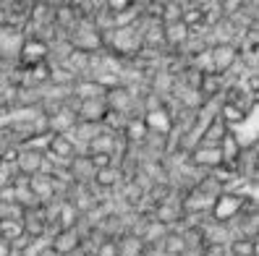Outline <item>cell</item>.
<instances>
[{
    "label": "cell",
    "mask_w": 259,
    "mask_h": 256,
    "mask_svg": "<svg viewBox=\"0 0 259 256\" xmlns=\"http://www.w3.org/2000/svg\"><path fill=\"white\" fill-rule=\"evenodd\" d=\"M236 63H238V50L233 42H218L209 47V73L225 76Z\"/></svg>",
    "instance_id": "cell-1"
},
{
    "label": "cell",
    "mask_w": 259,
    "mask_h": 256,
    "mask_svg": "<svg viewBox=\"0 0 259 256\" xmlns=\"http://www.w3.org/2000/svg\"><path fill=\"white\" fill-rule=\"evenodd\" d=\"M243 199L236 196V193H218L215 196V204H212V215H215L218 222H228V220H233L238 215V209H241Z\"/></svg>",
    "instance_id": "cell-2"
},
{
    "label": "cell",
    "mask_w": 259,
    "mask_h": 256,
    "mask_svg": "<svg viewBox=\"0 0 259 256\" xmlns=\"http://www.w3.org/2000/svg\"><path fill=\"white\" fill-rule=\"evenodd\" d=\"M24 47V39L19 34V29L16 26H0V55H8V58H16L19 60V53Z\"/></svg>",
    "instance_id": "cell-3"
},
{
    "label": "cell",
    "mask_w": 259,
    "mask_h": 256,
    "mask_svg": "<svg viewBox=\"0 0 259 256\" xmlns=\"http://www.w3.org/2000/svg\"><path fill=\"white\" fill-rule=\"evenodd\" d=\"M50 248L58 251L60 256H71L73 251L81 248V238H79V233H76V228L73 230H58L55 238L50 240Z\"/></svg>",
    "instance_id": "cell-4"
},
{
    "label": "cell",
    "mask_w": 259,
    "mask_h": 256,
    "mask_svg": "<svg viewBox=\"0 0 259 256\" xmlns=\"http://www.w3.org/2000/svg\"><path fill=\"white\" fill-rule=\"evenodd\" d=\"M48 44H45L42 39H24V47L19 53V60L26 66H39L45 58H48Z\"/></svg>",
    "instance_id": "cell-5"
},
{
    "label": "cell",
    "mask_w": 259,
    "mask_h": 256,
    "mask_svg": "<svg viewBox=\"0 0 259 256\" xmlns=\"http://www.w3.org/2000/svg\"><path fill=\"white\" fill-rule=\"evenodd\" d=\"M191 162L199 165V168L218 170L220 165H223V152H220V146H202V144H199V146L191 152Z\"/></svg>",
    "instance_id": "cell-6"
},
{
    "label": "cell",
    "mask_w": 259,
    "mask_h": 256,
    "mask_svg": "<svg viewBox=\"0 0 259 256\" xmlns=\"http://www.w3.org/2000/svg\"><path fill=\"white\" fill-rule=\"evenodd\" d=\"M89 60H92V55L89 53H81V50H68V55H66V60H63V68L68 71V73H84L87 68H89Z\"/></svg>",
    "instance_id": "cell-7"
},
{
    "label": "cell",
    "mask_w": 259,
    "mask_h": 256,
    "mask_svg": "<svg viewBox=\"0 0 259 256\" xmlns=\"http://www.w3.org/2000/svg\"><path fill=\"white\" fill-rule=\"evenodd\" d=\"M162 29H165V42H167V44H181V42H186V39L191 37V29L184 26L181 21L167 24V26H162Z\"/></svg>",
    "instance_id": "cell-8"
},
{
    "label": "cell",
    "mask_w": 259,
    "mask_h": 256,
    "mask_svg": "<svg viewBox=\"0 0 259 256\" xmlns=\"http://www.w3.org/2000/svg\"><path fill=\"white\" fill-rule=\"evenodd\" d=\"M189 246H186V238L184 235H170V233H167L165 235V253L167 256H181V253H184Z\"/></svg>",
    "instance_id": "cell-9"
},
{
    "label": "cell",
    "mask_w": 259,
    "mask_h": 256,
    "mask_svg": "<svg viewBox=\"0 0 259 256\" xmlns=\"http://www.w3.org/2000/svg\"><path fill=\"white\" fill-rule=\"evenodd\" d=\"M231 253L233 256H256V240L251 238H238L231 243Z\"/></svg>",
    "instance_id": "cell-10"
},
{
    "label": "cell",
    "mask_w": 259,
    "mask_h": 256,
    "mask_svg": "<svg viewBox=\"0 0 259 256\" xmlns=\"http://www.w3.org/2000/svg\"><path fill=\"white\" fill-rule=\"evenodd\" d=\"M95 180H97V186H113L115 180H118V173H115V168L110 165V168H102V170H95Z\"/></svg>",
    "instance_id": "cell-11"
},
{
    "label": "cell",
    "mask_w": 259,
    "mask_h": 256,
    "mask_svg": "<svg viewBox=\"0 0 259 256\" xmlns=\"http://www.w3.org/2000/svg\"><path fill=\"white\" fill-rule=\"evenodd\" d=\"M126 133H128V139H131V141H142L149 131H147V126H144V120H128Z\"/></svg>",
    "instance_id": "cell-12"
},
{
    "label": "cell",
    "mask_w": 259,
    "mask_h": 256,
    "mask_svg": "<svg viewBox=\"0 0 259 256\" xmlns=\"http://www.w3.org/2000/svg\"><path fill=\"white\" fill-rule=\"evenodd\" d=\"M100 256H118V243H115V240H108V243H102Z\"/></svg>",
    "instance_id": "cell-13"
},
{
    "label": "cell",
    "mask_w": 259,
    "mask_h": 256,
    "mask_svg": "<svg viewBox=\"0 0 259 256\" xmlns=\"http://www.w3.org/2000/svg\"><path fill=\"white\" fill-rule=\"evenodd\" d=\"M11 253H13L11 243H8V240H3V238H0V256H11Z\"/></svg>",
    "instance_id": "cell-14"
},
{
    "label": "cell",
    "mask_w": 259,
    "mask_h": 256,
    "mask_svg": "<svg viewBox=\"0 0 259 256\" xmlns=\"http://www.w3.org/2000/svg\"><path fill=\"white\" fill-rule=\"evenodd\" d=\"M39 256H60V253H58V251H53V248H45Z\"/></svg>",
    "instance_id": "cell-15"
},
{
    "label": "cell",
    "mask_w": 259,
    "mask_h": 256,
    "mask_svg": "<svg viewBox=\"0 0 259 256\" xmlns=\"http://www.w3.org/2000/svg\"><path fill=\"white\" fill-rule=\"evenodd\" d=\"M0 160H3V157H0Z\"/></svg>",
    "instance_id": "cell-16"
}]
</instances>
